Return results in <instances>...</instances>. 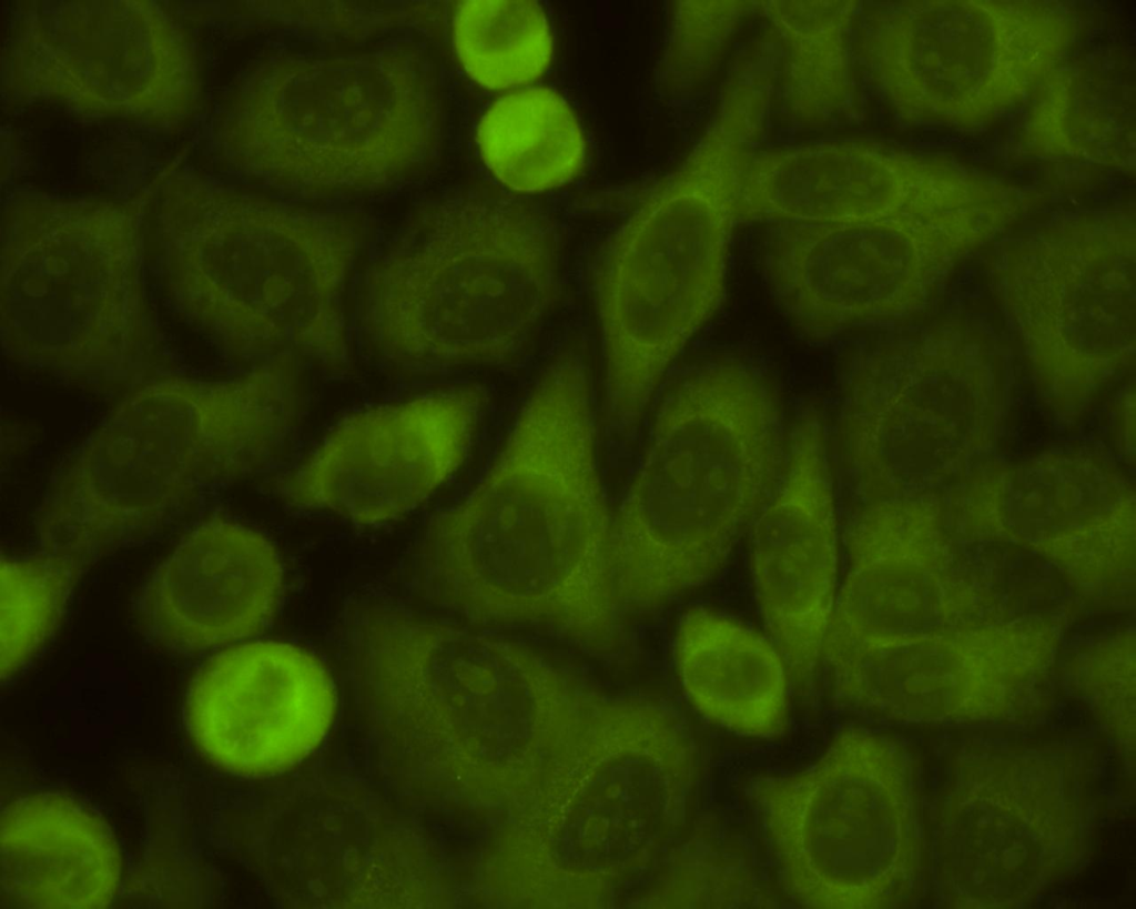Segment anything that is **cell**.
<instances>
[{
    "mask_svg": "<svg viewBox=\"0 0 1136 909\" xmlns=\"http://www.w3.org/2000/svg\"><path fill=\"white\" fill-rule=\"evenodd\" d=\"M595 443L587 367L566 350L539 375L479 483L425 527L414 558L423 596L473 624L619 650L628 618Z\"/></svg>",
    "mask_w": 1136,
    "mask_h": 909,
    "instance_id": "obj_1",
    "label": "cell"
},
{
    "mask_svg": "<svg viewBox=\"0 0 1136 909\" xmlns=\"http://www.w3.org/2000/svg\"><path fill=\"white\" fill-rule=\"evenodd\" d=\"M785 434L774 388L747 364H707L670 390L612 518L627 618L655 613L720 572L780 482Z\"/></svg>",
    "mask_w": 1136,
    "mask_h": 909,
    "instance_id": "obj_2",
    "label": "cell"
},
{
    "mask_svg": "<svg viewBox=\"0 0 1136 909\" xmlns=\"http://www.w3.org/2000/svg\"><path fill=\"white\" fill-rule=\"evenodd\" d=\"M560 285L558 239L538 212L500 199L436 204L364 263L356 341L403 380L505 363L530 342Z\"/></svg>",
    "mask_w": 1136,
    "mask_h": 909,
    "instance_id": "obj_3",
    "label": "cell"
},
{
    "mask_svg": "<svg viewBox=\"0 0 1136 909\" xmlns=\"http://www.w3.org/2000/svg\"><path fill=\"white\" fill-rule=\"evenodd\" d=\"M220 129L232 163L272 185L365 194L413 180L434 162L439 92L412 51L278 55L245 74Z\"/></svg>",
    "mask_w": 1136,
    "mask_h": 909,
    "instance_id": "obj_4",
    "label": "cell"
},
{
    "mask_svg": "<svg viewBox=\"0 0 1136 909\" xmlns=\"http://www.w3.org/2000/svg\"><path fill=\"white\" fill-rule=\"evenodd\" d=\"M739 156L698 141L606 243L595 274L605 365L606 414L633 430L668 368L720 306Z\"/></svg>",
    "mask_w": 1136,
    "mask_h": 909,
    "instance_id": "obj_5",
    "label": "cell"
},
{
    "mask_svg": "<svg viewBox=\"0 0 1136 909\" xmlns=\"http://www.w3.org/2000/svg\"><path fill=\"white\" fill-rule=\"evenodd\" d=\"M200 203L186 234L209 248L215 329L229 353L247 365L287 357L329 376L349 372L359 225L257 195Z\"/></svg>",
    "mask_w": 1136,
    "mask_h": 909,
    "instance_id": "obj_6",
    "label": "cell"
},
{
    "mask_svg": "<svg viewBox=\"0 0 1136 909\" xmlns=\"http://www.w3.org/2000/svg\"><path fill=\"white\" fill-rule=\"evenodd\" d=\"M859 53L903 121L975 130L1035 92L1077 36L1054 1H897L872 10Z\"/></svg>",
    "mask_w": 1136,
    "mask_h": 909,
    "instance_id": "obj_7",
    "label": "cell"
},
{
    "mask_svg": "<svg viewBox=\"0 0 1136 909\" xmlns=\"http://www.w3.org/2000/svg\"><path fill=\"white\" fill-rule=\"evenodd\" d=\"M748 794L798 903L880 908L897 899L910 870L912 807L906 765L890 739L848 728L810 765L757 777Z\"/></svg>",
    "mask_w": 1136,
    "mask_h": 909,
    "instance_id": "obj_8",
    "label": "cell"
},
{
    "mask_svg": "<svg viewBox=\"0 0 1136 909\" xmlns=\"http://www.w3.org/2000/svg\"><path fill=\"white\" fill-rule=\"evenodd\" d=\"M487 405L474 384H422L333 421L277 482L298 509L373 527L426 504L458 471Z\"/></svg>",
    "mask_w": 1136,
    "mask_h": 909,
    "instance_id": "obj_9",
    "label": "cell"
},
{
    "mask_svg": "<svg viewBox=\"0 0 1136 909\" xmlns=\"http://www.w3.org/2000/svg\"><path fill=\"white\" fill-rule=\"evenodd\" d=\"M1007 182L953 156L874 140L743 153L738 221L843 223L916 218L967 230L990 224Z\"/></svg>",
    "mask_w": 1136,
    "mask_h": 909,
    "instance_id": "obj_10",
    "label": "cell"
},
{
    "mask_svg": "<svg viewBox=\"0 0 1136 909\" xmlns=\"http://www.w3.org/2000/svg\"><path fill=\"white\" fill-rule=\"evenodd\" d=\"M19 31L10 61L19 92L155 125L196 107L192 44L153 1H72L30 14Z\"/></svg>",
    "mask_w": 1136,
    "mask_h": 909,
    "instance_id": "obj_11",
    "label": "cell"
},
{
    "mask_svg": "<svg viewBox=\"0 0 1136 909\" xmlns=\"http://www.w3.org/2000/svg\"><path fill=\"white\" fill-rule=\"evenodd\" d=\"M779 224L765 277L792 326L813 342L915 311L936 269L975 246L967 230L916 218Z\"/></svg>",
    "mask_w": 1136,
    "mask_h": 909,
    "instance_id": "obj_12",
    "label": "cell"
},
{
    "mask_svg": "<svg viewBox=\"0 0 1136 909\" xmlns=\"http://www.w3.org/2000/svg\"><path fill=\"white\" fill-rule=\"evenodd\" d=\"M335 706L333 680L317 656L288 640L256 639L203 664L186 693L185 719L212 762L265 776L310 755L331 728Z\"/></svg>",
    "mask_w": 1136,
    "mask_h": 909,
    "instance_id": "obj_13",
    "label": "cell"
},
{
    "mask_svg": "<svg viewBox=\"0 0 1136 909\" xmlns=\"http://www.w3.org/2000/svg\"><path fill=\"white\" fill-rule=\"evenodd\" d=\"M757 599L795 681L813 687L838 584V523L820 415L788 434L780 482L752 524Z\"/></svg>",
    "mask_w": 1136,
    "mask_h": 909,
    "instance_id": "obj_14",
    "label": "cell"
},
{
    "mask_svg": "<svg viewBox=\"0 0 1136 909\" xmlns=\"http://www.w3.org/2000/svg\"><path fill=\"white\" fill-rule=\"evenodd\" d=\"M285 588L283 558L267 536L211 518L189 531L146 578L136 597L138 624L164 650L200 653L260 634Z\"/></svg>",
    "mask_w": 1136,
    "mask_h": 909,
    "instance_id": "obj_15",
    "label": "cell"
},
{
    "mask_svg": "<svg viewBox=\"0 0 1136 909\" xmlns=\"http://www.w3.org/2000/svg\"><path fill=\"white\" fill-rule=\"evenodd\" d=\"M2 903L19 908H104L112 903L122 857L109 826L78 800L41 792L1 814Z\"/></svg>",
    "mask_w": 1136,
    "mask_h": 909,
    "instance_id": "obj_16",
    "label": "cell"
},
{
    "mask_svg": "<svg viewBox=\"0 0 1136 909\" xmlns=\"http://www.w3.org/2000/svg\"><path fill=\"white\" fill-rule=\"evenodd\" d=\"M673 655L686 695L709 720L754 738L784 729L787 664L767 638L722 614L692 608L677 626Z\"/></svg>",
    "mask_w": 1136,
    "mask_h": 909,
    "instance_id": "obj_17",
    "label": "cell"
},
{
    "mask_svg": "<svg viewBox=\"0 0 1136 909\" xmlns=\"http://www.w3.org/2000/svg\"><path fill=\"white\" fill-rule=\"evenodd\" d=\"M476 141L490 173L518 193H541L572 181L586 160L581 125L568 102L547 87H525L491 103Z\"/></svg>",
    "mask_w": 1136,
    "mask_h": 909,
    "instance_id": "obj_18",
    "label": "cell"
},
{
    "mask_svg": "<svg viewBox=\"0 0 1136 909\" xmlns=\"http://www.w3.org/2000/svg\"><path fill=\"white\" fill-rule=\"evenodd\" d=\"M1107 75L1058 65L1035 90L1024 147L1038 158L1134 168V109L1127 88Z\"/></svg>",
    "mask_w": 1136,
    "mask_h": 909,
    "instance_id": "obj_19",
    "label": "cell"
},
{
    "mask_svg": "<svg viewBox=\"0 0 1136 909\" xmlns=\"http://www.w3.org/2000/svg\"><path fill=\"white\" fill-rule=\"evenodd\" d=\"M860 1H757L785 49L784 109L794 122H830L853 99L850 32Z\"/></svg>",
    "mask_w": 1136,
    "mask_h": 909,
    "instance_id": "obj_20",
    "label": "cell"
},
{
    "mask_svg": "<svg viewBox=\"0 0 1136 909\" xmlns=\"http://www.w3.org/2000/svg\"><path fill=\"white\" fill-rule=\"evenodd\" d=\"M452 30L463 69L488 90L525 88L551 61L549 21L536 1H463Z\"/></svg>",
    "mask_w": 1136,
    "mask_h": 909,
    "instance_id": "obj_21",
    "label": "cell"
},
{
    "mask_svg": "<svg viewBox=\"0 0 1136 909\" xmlns=\"http://www.w3.org/2000/svg\"><path fill=\"white\" fill-rule=\"evenodd\" d=\"M757 1H674L660 63L663 89L684 94L702 88L718 71Z\"/></svg>",
    "mask_w": 1136,
    "mask_h": 909,
    "instance_id": "obj_22",
    "label": "cell"
}]
</instances>
